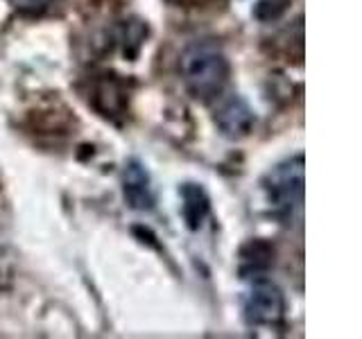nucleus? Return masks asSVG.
Here are the masks:
<instances>
[{
  "label": "nucleus",
  "instance_id": "obj_1",
  "mask_svg": "<svg viewBox=\"0 0 362 339\" xmlns=\"http://www.w3.org/2000/svg\"><path fill=\"white\" fill-rule=\"evenodd\" d=\"M179 73L186 90L197 102L220 100L231 77L229 56L211 39L192 41L179 56Z\"/></svg>",
  "mask_w": 362,
  "mask_h": 339
},
{
  "label": "nucleus",
  "instance_id": "obj_2",
  "mask_svg": "<svg viewBox=\"0 0 362 339\" xmlns=\"http://www.w3.org/2000/svg\"><path fill=\"white\" fill-rule=\"evenodd\" d=\"M303 172H305L303 154H297L276 163L263 177V181H260L269 206L283 220H292V215L301 210L303 206V184H305Z\"/></svg>",
  "mask_w": 362,
  "mask_h": 339
},
{
  "label": "nucleus",
  "instance_id": "obj_3",
  "mask_svg": "<svg viewBox=\"0 0 362 339\" xmlns=\"http://www.w3.org/2000/svg\"><path fill=\"white\" fill-rule=\"evenodd\" d=\"M286 294L265 274L252 276L243 299V316L252 328H276L286 321Z\"/></svg>",
  "mask_w": 362,
  "mask_h": 339
},
{
  "label": "nucleus",
  "instance_id": "obj_4",
  "mask_svg": "<svg viewBox=\"0 0 362 339\" xmlns=\"http://www.w3.org/2000/svg\"><path fill=\"white\" fill-rule=\"evenodd\" d=\"M88 105L102 118L120 124L129 113V90L127 84L113 73H100L88 82Z\"/></svg>",
  "mask_w": 362,
  "mask_h": 339
},
{
  "label": "nucleus",
  "instance_id": "obj_5",
  "mask_svg": "<svg viewBox=\"0 0 362 339\" xmlns=\"http://www.w3.org/2000/svg\"><path fill=\"white\" fill-rule=\"evenodd\" d=\"M213 122L224 138L240 141L254 131L256 111L243 95H229L220 100L218 109L213 113Z\"/></svg>",
  "mask_w": 362,
  "mask_h": 339
},
{
  "label": "nucleus",
  "instance_id": "obj_6",
  "mask_svg": "<svg viewBox=\"0 0 362 339\" xmlns=\"http://www.w3.org/2000/svg\"><path fill=\"white\" fill-rule=\"evenodd\" d=\"M122 197L136 213H150L156 203L150 170L139 158H129L122 167Z\"/></svg>",
  "mask_w": 362,
  "mask_h": 339
},
{
  "label": "nucleus",
  "instance_id": "obj_7",
  "mask_svg": "<svg viewBox=\"0 0 362 339\" xmlns=\"http://www.w3.org/2000/svg\"><path fill=\"white\" fill-rule=\"evenodd\" d=\"M181 197V218L190 231H199L211 215V197L199 184H184L179 188Z\"/></svg>",
  "mask_w": 362,
  "mask_h": 339
},
{
  "label": "nucleus",
  "instance_id": "obj_8",
  "mask_svg": "<svg viewBox=\"0 0 362 339\" xmlns=\"http://www.w3.org/2000/svg\"><path fill=\"white\" fill-rule=\"evenodd\" d=\"M240 274L243 276H260L263 271L274 263V246H269L265 240H252L243 246L240 251Z\"/></svg>",
  "mask_w": 362,
  "mask_h": 339
},
{
  "label": "nucleus",
  "instance_id": "obj_9",
  "mask_svg": "<svg viewBox=\"0 0 362 339\" xmlns=\"http://www.w3.org/2000/svg\"><path fill=\"white\" fill-rule=\"evenodd\" d=\"M147 37V25L143 20H129L127 25L122 28V52L124 56H129V59H134L136 54H139L141 45Z\"/></svg>",
  "mask_w": 362,
  "mask_h": 339
},
{
  "label": "nucleus",
  "instance_id": "obj_10",
  "mask_svg": "<svg viewBox=\"0 0 362 339\" xmlns=\"http://www.w3.org/2000/svg\"><path fill=\"white\" fill-rule=\"evenodd\" d=\"M288 5H290V0H258V5L254 7V16L263 23L276 20L286 14Z\"/></svg>",
  "mask_w": 362,
  "mask_h": 339
},
{
  "label": "nucleus",
  "instance_id": "obj_11",
  "mask_svg": "<svg viewBox=\"0 0 362 339\" xmlns=\"http://www.w3.org/2000/svg\"><path fill=\"white\" fill-rule=\"evenodd\" d=\"M11 7L25 16H43L50 9H54L62 0H9Z\"/></svg>",
  "mask_w": 362,
  "mask_h": 339
},
{
  "label": "nucleus",
  "instance_id": "obj_12",
  "mask_svg": "<svg viewBox=\"0 0 362 339\" xmlns=\"http://www.w3.org/2000/svg\"><path fill=\"white\" fill-rule=\"evenodd\" d=\"M11 282H14V263H11V258L0 254V292L9 290Z\"/></svg>",
  "mask_w": 362,
  "mask_h": 339
},
{
  "label": "nucleus",
  "instance_id": "obj_13",
  "mask_svg": "<svg viewBox=\"0 0 362 339\" xmlns=\"http://www.w3.org/2000/svg\"><path fill=\"white\" fill-rule=\"evenodd\" d=\"M177 7H188V9H218L226 5V0H170Z\"/></svg>",
  "mask_w": 362,
  "mask_h": 339
},
{
  "label": "nucleus",
  "instance_id": "obj_14",
  "mask_svg": "<svg viewBox=\"0 0 362 339\" xmlns=\"http://www.w3.org/2000/svg\"><path fill=\"white\" fill-rule=\"evenodd\" d=\"M0 184H3V179H0Z\"/></svg>",
  "mask_w": 362,
  "mask_h": 339
}]
</instances>
